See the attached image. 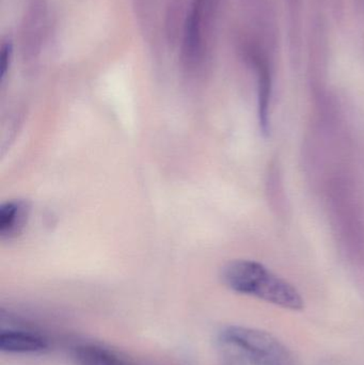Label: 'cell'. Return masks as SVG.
I'll return each mask as SVG.
<instances>
[{
	"instance_id": "obj_1",
	"label": "cell",
	"mask_w": 364,
	"mask_h": 365,
	"mask_svg": "<svg viewBox=\"0 0 364 365\" xmlns=\"http://www.w3.org/2000/svg\"><path fill=\"white\" fill-rule=\"evenodd\" d=\"M222 283L231 291L288 310H303V296L296 287L252 259H233L220 272Z\"/></svg>"
},
{
	"instance_id": "obj_2",
	"label": "cell",
	"mask_w": 364,
	"mask_h": 365,
	"mask_svg": "<svg viewBox=\"0 0 364 365\" xmlns=\"http://www.w3.org/2000/svg\"><path fill=\"white\" fill-rule=\"evenodd\" d=\"M217 351L222 365H296L292 351L275 336L244 326L224 327Z\"/></svg>"
},
{
	"instance_id": "obj_3",
	"label": "cell",
	"mask_w": 364,
	"mask_h": 365,
	"mask_svg": "<svg viewBox=\"0 0 364 365\" xmlns=\"http://www.w3.org/2000/svg\"><path fill=\"white\" fill-rule=\"evenodd\" d=\"M29 202L10 200L0 206V237L2 240L17 237L25 229L30 215Z\"/></svg>"
},
{
	"instance_id": "obj_4",
	"label": "cell",
	"mask_w": 364,
	"mask_h": 365,
	"mask_svg": "<svg viewBox=\"0 0 364 365\" xmlns=\"http://www.w3.org/2000/svg\"><path fill=\"white\" fill-rule=\"evenodd\" d=\"M49 343L40 334L19 330L0 334V351L6 354H42L48 351Z\"/></svg>"
},
{
	"instance_id": "obj_5",
	"label": "cell",
	"mask_w": 364,
	"mask_h": 365,
	"mask_svg": "<svg viewBox=\"0 0 364 365\" xmlns=\"http://www.w3.org/2000/svg\"><path fill=\"white\" fill-rule=\"evenodd\" d=\"M73 358L77 365H134L115 351L91 343H83L74 347Z\"/></svg>"
},
{
	"instance_id": "obj_6",
	"label": "cell",
	"mask_w": 364,
	"mask_h": 365,
	"mask_svg": "<svg viewBox=\"0 0 364 365\" xmlns=\"http://www.w3.org/2000/svg\"><path fill=\"white\" fill-rule=\"evenodd\" d=\"M203 0H194L192 13L187 21V29H186L185 44L187 46V53L190 55L196 53L200 43L201 32V13H202Z\"/></svg>"
},
{
	"instance_id": "obj_7",
	"label": "cell",
	"mask_w": 364,
	"mask_h": 365,
	"mask_svg": "<svg viewBox=\"0 0 364 365\" xmlns=\"http://www.w3.org/2000/svg\"><path fill=\"white\" fill-rule=\"evenodd\" d=\"M11 57H12V44L6 43L2 45L1 53H0V76L4 79L8 72L10 66Z\"/></svg>"
}]
</instances>
